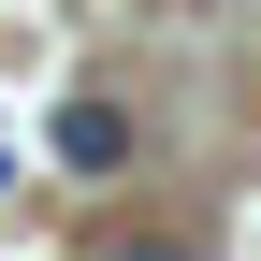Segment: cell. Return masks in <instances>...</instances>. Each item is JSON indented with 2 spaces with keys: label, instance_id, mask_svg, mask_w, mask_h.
Instances as JSON below:
<instances>
[{
  "label": "cell",
  "instance_id": "1",
  "mask_svg": "<svg viewBox=\"0 0 261 261\" xmlns=\"http://www.w3.org/2000/svg\"><path fill=\"white\" fill-rule=\"evenodd\" d=\"M58 160H73V174H116V160H130V116L116 102H73V116H58Z\"/></svg>",
  "mask_w": 261,
  "mask_h": 261
},
{
  "label": "cell",
  "instance_id": "2",
  "mask_svg": "<svg viewBox=\"0 0 261 261\" xmlns=\"http://www.w3.org/2000/svg\"><path fill=\"white\" fill-rule=\"evenodd\" d=\"M116 261H203V247H189V232H130Z\"/></svg>",
  "mask_w": 261,
  "mask_h": 261
}]
</instances>
